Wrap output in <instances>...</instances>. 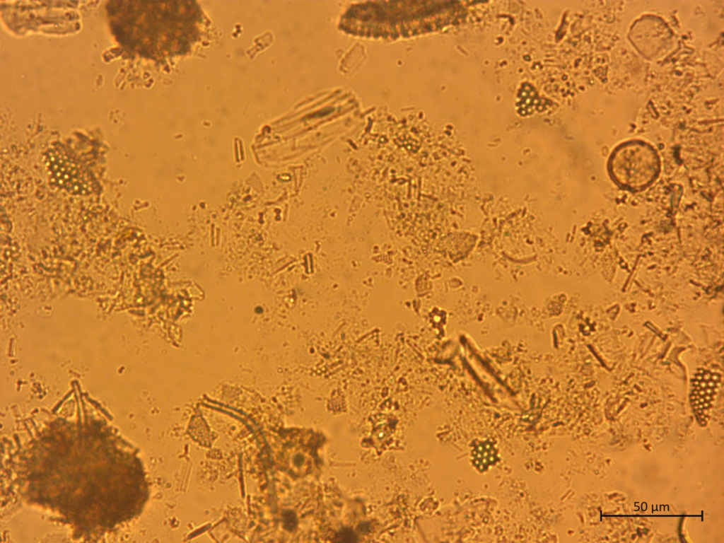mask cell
<instances>
[{"instance_id":"6da1fadb","label":"cell","mask_w":724,"mask_h":543,"mask_svg":"<svg viewBox=\"0 0 724 543\" xmlns=\"http://www.w3.org/2000/svg\"><path fill=\"white\" fill-rule=\"evenodd\" d=\"M659 164L658 155L650 146L641 141H631L614 151L610 158L609 169L619 185L639 189L655 178Z\"/></svg>"}]
</instances>
